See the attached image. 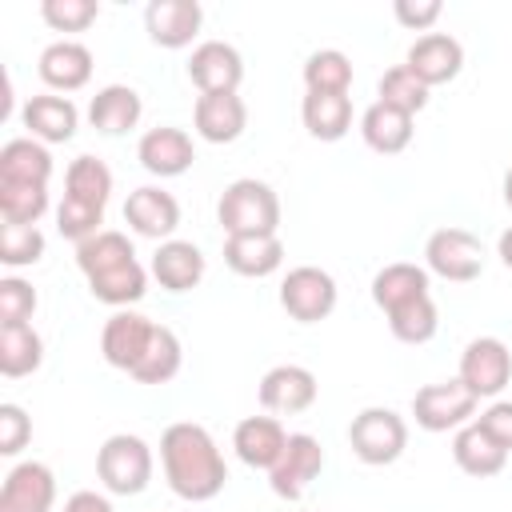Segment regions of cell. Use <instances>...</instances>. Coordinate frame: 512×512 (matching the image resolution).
<instances>
[{
  "instance_id": "1",
  "label": "cell",
  "mask_w": 512,
  "mask_h": 512,
  "mask_svg": "<svg viewBox=\"0 0 512 512\" xmlns=\"http://www.w3.org/2000/svg\"><path fill=\"white\" fill-rule=\"evenodd\" d=\"M160 464H164L168 488L188 504H204V500L220 496L228 484V464H224L212 432L192 420H176L164 428Z\"/></svg>"
},
{
  "instance_id": "2",
  "label": "cell",
  "mask_w": 512,
  "mask_h": 512,
  "mask_svg": "<svg viewBox=\"0 0 512 512\" xmlns=\"http://www.w3.org/2000/svg\"><path fill=\"white\" fill-rule=\"evenodd\" d=\"M216 220L224 236H272L280 228V196L256 176H240L220 192Z\"/></svg>"
},
{
  "instance_id": "3",
  "label": "cell",
  "mask_w": 512,
  "mask_h": 512,
  "mask_svg": "<svg viewBox=\"0 0 512 512\" xmlns=\"http://www.w3.org/2000/svg\"><path fill=\"white\" fill-rule=\"evenodd\" d=\"M348 448H352V456L360 464L384 468V464H392V460L404 456V448H408V424L392 408H380V404L360 408L352 416V424H348Z\"/></svg>"
},
{
  "instance_id": "4",
  "label": "cell",
  "mask_w": 512,
  "mask_h": 512,
  "mask_svg": "<svg viewBox=\"0 0 512 512\" xmlns=\"http://www.w3.org/2000/svg\"><path fill=\"white\" fill-rule=\"evenodd\" d=\"M96 476L112 496H140L152 480V448L132 432H116L96 448Z\"/></svg>"
},
{
  "instance_id": "5",
  "label": "cell",
  "mask_w": 512,
  "mask_h": 512,
  "mask_svg": "<svg viewBox=\"0 0 512 512\" xmlns=\"http://www.w3.org/2000/svg\"><path fill=\"white\" fill-rule=\"evenodd\" d=\"M336 280L332 272L316 268V264H300L288 268V276L280 280V308L296 320V324H320L332 316L336 308Z\"/></svg>"
},
{
  "instance_id": "6",
  "label": "cell",
  "mask_w": 512,
  "mask_h": 512,
  "mask_svg": "<svg viewBox=\"0 0 512 512\" xmlns=\"http://www.w3.org/2000/svg\"><path fill=\"white\" fill-rule=\"evenodd\" d=\"M460 384L476 400H496L512 380V352L500 336H476L460 352Z\"/></svg>"
},
{
  "instance_id": "7",
  "label": "cell",
  "mask_w": 512,
  "mask_h": 512,
  "mask_svg": "<svg viewBox=\"0 0 512 512\" xmlns=\"http://www.w3.org/2000/svg\"><path fill=\"white\" fill-rule=\"evenodd\" d=\"M476 408H480V400L460 384V376L440 380V384H424L412 396V416L424 432H456V428L476 420Z\"/></svg>"
},
{
  "instance_id": "8",
  "label": "cell",
  "mask_w": 512,
  "mask_h": 512,
  "mask_svg": "<svg viewBox=\"0 0 512 512\" xmlns=\"http://www.w3.org/2000/svg\"><path fill=\"white\" fill-rule=\"evenodd\" d=\"M424 264L440 280L468 284L484 272V244L468 228H436L424 244Z\"/></svg>"
},
{
  "instance_id": "9",
  "label": "cell",
  "mask_w": 512,
  "mask_h": 512,
  "mask_svg": "<svg viewBox=\"0 0 512 512\" xmlns=\"http://www.w3.org/2000/svg\"><path fill=\"white\" fill-rule=\"evenodd\" d=\"M324 468V448L316 436L308 432H288V444L280 452V460L268 468V484L280 500H300L308 492V484L320 476Z\"/></svg>"
},
{
  "instance_id": "10",
  "label": "cell",
  "mask_w": 512,
  "mask_h": 512,
  "mask_svg": "<svg viewBox=\"0 0 512 512\" xmlns=\"http://www.w3.org/2000/svg\"><path fill=\"white\" fill-rule=\"evenodd\" d=\"M156 332V320H148L144 312H132V308H116L108 320H104V332H100V356L120 368V372H132L140 364V356L148 352V340Z\"/></svg>"
},
{
  "instance_id": "11",
  "label": "cell",
  "mask_w": 512,
  "mask_h": 512,
  "mask_svg": "<svg viewBox=\"0 0 512 512\" xmlns=\"http://www.w3.org/2000/svg\"><path fill=\"white\" fill-rule=\"evenodd\" d=\"M124 220H128V228L136 236H148V240H160L164 244L180 228V204L160 184H140L124 200Z\"/></svg>"
},
{
  "instance_id": "12",
  "label": "cell",
  "mask_w": 512,
  "mask_h": 512,
  "mask_svg": "<svg viewBox=\"0 0 512 512\" xmlns=\"http://www.w3.org/2000/svg\"><path fill=\"white\" fill-rule=\"evenodd\" d=\"M316 392H320V384L304 364H276L260 376V404L280 416L308 412L316 404Z\"/></svg>"
},
{
  "instance_id": "13",
  "label": "cell",
  "mask_w": 512,
  "mask_h": 512,
  "mask_svg": "<svg viewBox=\"0 0 512 512\" xmlns=\"http://www.w3.org/2000/svg\"><path fill=\"white\" fill-rule=\"evenodd\" d=\"M404 64L412 68L416 80H424L428 88H436V84H448V80L460 76V68H464V48H460V40L448 36V32H424V36L412 40Z\"/></svg>"
},
{
  "instance_id": "14",
  "label": "cell",
  "mask_w": 512,
  "mask_h": 512,
  "mask_svg": "<svg viewBox=\"0 0 512 512\" xmlns=\"http://www.w3.org/2000/svg\"><path fill=\"white\" fill-rule=\"evenodd\" d=\"M56 504V476L40 460H24L4 476L0 512H52Z\"/></svg>"
},
{
  "instance_id": "15",
  "label": "cell",
  "mask_w": 512,
  "mask_h": 512,
  "mask_svg": "<svg viewBox=\"0 0 512 512\" xmlns=\"http://www.w3.org/2000/svg\"><path fill=\"white\" fill-rule=\"evenodd\" d=\"M188 80L204 92H236L240 80H244V60L232 44L224 40H204L192 48L188 56Z\"/></svg>"
},
{
  "instance_id": "16",
  "label": "cell",
  "mask_w": 512,
  "mask_h": 512,
  "mask_svg": "<svg viewBox=\"0 0 512 512\" xmlns=\"http://www.w3.org/2000/svg\"><path fill=\"white\" fill-rule=\"evenodd\" d=\"M136 160L144 164V172L152 176H184L196 160V148H192V136L184 128H172V124H160V128H148L136 144Z\"/></svg>"
},
{
  "instance_id": "17",
  "label": "cell",
  "mask_w": 512,
  "mask_h": 512,
  "mask_svg": "<svg viewBox=\"0 0 512 512\" xmlns=\"http://www.w3.org/2000/svg\"><path fill=\"white\" fill-rule=\"evenodd\" d=\"M204 24V8L196 0H152L144 8L148 40L160 48H188Z\"/></svg>"
},
{
  "instance_id": "18",
  "label": "cell",
  "mask_w": 512,
  "mask_h": 512,
  "mask_svg": "<svg viewBox=\"0 0 512 512\" xmlns=\"http://www.w3.org/2000/svg\"><path fill=\"white\" fill-rule=\"evenodd\" d=\"M192 124H196L200 140L232 144V140H240V132L248 124V108H244L240 92H204V96H196Z\"/></svg>"
},
{
  "instance_id": "19",
  "label": "cell",
  "mask_w": 512,
  "mask_h": 512,
  "mask_svg": "<svg viewBox=\"0 0 512 512\" xmlns=\"http://www.w3.org/2000/svg\"><path fill=\"white\" fill-rule=\"evenodd\" d=\"M20 120L28 128L32 140L40 144H68L76 136V124H80V112L68 96H52V92H40V96H28L24 108H20Z\"/></svg>"
},
{
  "instance_id": "20",
  "label": "cell",
  "mask_w": 512,
  "mask_h": 512,
  "mask_svg": "<svg viewBox=\"0 0 512 512\" xmlns=\"http://www.w3.org/2000/svg\"><path fill=\"white\" fill-rule=\"evenodd\" d=\"M36 68H40V80L52 92H76L92 80V52L80 40H52L40 52Z\"/></svg>"
},
{
  "instance_id": "21",
  "label": "cell",
  "mask_w": 512,
  "mask_h": 512,
  "mask_svg": "<svg viewBox=\"0 0 512 512\" xmlns=\"http://www.w3.org/2000/svg\"><path fill=\"white\" fill-rule=\"evenodd\" d=\"M140 116H144V100L132 84H104L88 104V124L100 136H124L140 124Z\"/></svg>"
},
{
  "instance_id": "22",
  "label": "cell",
  "mask_w": 512,
  "mask_h": 512,
  "mask_svg": "<svg viewBox=\"0 0 512 512\" xmlns=\"http://www.w3.org/2000/svg\"><path fill=\"white\" fill-rule=\"evenodd\" d=\"M288 444V432L276 416H244L232 432V448L248 468H272Z\"/></svg>"
},
{
  "instance_id": "23",
  "label": "cell",
  "mask_w": 512,
  "mask_h": 512,
  "mask_svg": "<svg viewBox=\"0 0 512 512\" xmlns=\"http://www.w3.org/2000/svg\"><path fill=\"white\" fill-rule=\"evenodd\" d=\"M224 264L236 276L264 280L284 264V240L272 236H224Z\"/></svg>"
},
{
  "instance_id": "24",
  "label": "cell",
  "mask_w": 512,
  "mask_h": 512,
  "mask_svg": "<svg viewBox=\"0 0 512 512\" xmlns=\"http://www.w3.org/2000/svg\"><path fill=\"white\" fill-rule=\"evenodd\" d=\"M452 460H456L460 472H468V476H476V480H488V476H500V472H504L508 448H500V444L472 420V424L456 428V436H452Z\"/></svg>"
},
{
  "instance_id": "25",
  "label": "cell",
  "mask_w": 512,
  "mask_h": 512,
  "mask_svg": "<svg viewBox=\"0 0 512 512\" xmlns=\"http://www.w3.org/2000/svg\"><path fill=\"white\" fill-rule=\"evenodd\" d=\"M152 276L168 292H192L204 280V252L192 240H164L152 256Z\"/></svg>"
},
{
  "instance_id": "26",
  "label": "cell",
  "mask_w": 512,
  "mask_h": 512,
  "mask_svg": "<svg viewBox=\"0 0 512 512\" xmlns=\"http://www.w3.org/2000/svg\"><path fill=\"white\" fill-rule=\"evenodd\" d=\"M360 136H364V144L372 152L396 156V152H404L412 144V116L392 108V104H384V100H376L360 116Z\"/></svg>"
},
{
  "instance_id": "27",
  "label": "cell",
  "mask_w": 512,
  "mask_h": 512,
  "mask_svg": "<svg viewBox=\"0 0 512 512\" xmlns=\"http://www.w3.org/2000/svg\"><path fill=\"white\" fill-rule=\"evenodd\" d=\"M52 180V152L32 136H16L0 148V184H44Z\"/></svg>"
},
{
  "instance_id": "28",
  "label": "cell",
  "mask_w": 512,
  "mask_h": 512,
  "mask_svg": "<svg viewBox=\"0 0 512 512\" xmlns=\"http://www.w3.org/2000/svg\"><path fill=\"white\" fill-rule=\"evenodd\" d=\"M420 296H432L428 292V268L412 264V260H396V264H384L376 276H372V300L376 308L388 316L392 308L408 304V300H420Z\"/></svg>"
},
{
  "instance_id": "29",
  "label": "cell",
  "mask_w": 512,
  "mask_h": 512,
  "mask_svg": "<svg viewBox=\"0 0 512 512\" xmlns=\"http://www.w3.org/2000/svg\"><path fill=\"white\" fill-rule=\"evenodd\" d=\"M300 120H304L308 136H316L324 144L344 140L348 128H352V100L340 96V92H304Z\"/></svg>"
},
{
  "instance_id": "30",
  "label": "cell",
  "mask_w": 512,
  "mask_h": 512,
  "mask_svg": "<svg viewBox=\"0 0 512 512\" xmlns=\"http://www.w3.org/2000/svg\"><path fill=\"white\" fill-rule=\"evenodd\" d=\"M44 364V340L32 324H0V372L8 380L32 376Z\"/></svg>"
},
{
  "instance_id": "31",
  "label": "cell",
  "mask_w": 512,
  "mask_h": 512,
  "mask_svg": "<svg viewBox=\"0 0 512 512\" xmlns=\"http://www.w3.org/2000/svg\"><path fill=\"white\" fill-rule=\"evenodd\" d=\"M88 292H92L100 304L128 308V304H136V300L148 292V272H144L140 260H124V264H116V268L92 276V280H88Z\"/></svg>"
},
{
  "instance_id": "32",
  "label": "cell",
  "mask_w": 512,
  "mask_h": 512,
  "mask_svg": "<svg viewBox=\"0 0 512 512\" xmlns=\"http://www.w3.org/2000/svg\"><path fill=\"white\" fill-rule=\"evenodd\" d=\"M180 364H184L180 336H176L172 328L156 324V332H152V340H148V352L140 356V364H136L128 376L140 380V384H168V380L180 372Z\"/></svg>"
},
{
  "instance_id": "33",
  "label": "cell",
  "mask_w": 512,
  "mask_h": 512,
  "mask_svg": "<svg viewBox=\"0 0 512 512\" xmlns=\"http://www.w3.org/2000/svg\"><path fill=\"white\" fill-rule=\"evenodd\" d=\"M124 260H136V248L116 228H100L96 236H88L84 244H76V264H80L84 280H92V276H100V272H108V268H116Z\"/></svg>"
},
{
  "instance_id": "34",
  "label": "cell",
  "mask_w": 512,
  "mask_h": 512,
  "mask_svg": "<svg viewBox=\"0 0 512 512\" xmlns=\"http://www.w3.org/2000/svg\"><path fill=\"white\" fill-rule=\"evenodd\" d=\"M64 196L84 200L92 208H104L112 196V172L100 156H76L64 172Z\"/></svg>"
},
{
  "instance_id": "35",
  "label": "cell",
  "mask_w": 512,
  "mask_h": 512,
  "mask_svg": "<svg viewBox=\"0 0 512 512\" xmlns=\"http://www.w3.org/2000/svg\"><path fill=\"white\" fill-rule=\"evenodd\" d=\"M388 328L400 344H428L440 328V312H436V300L432 296H420V300H408L400 308L388 312Z\"/></svg>"
},
{
  "instance_id": "36",
  "label": "cell",
  "mask_w": 512,
  "mask_h": 512,
  "mask_svg": "<svg viewBox=\"0 0 512 512\" xmlns=\"http://www.w3.org/2000/svg\"><path fill=\"white\" fill-rule=\"evenodd\" d=\"M304 88L308 92H340L348 96L352 88V60L340 48H320L304 60Z\"/></svg>"
},
{
  "instance_id": "37",
  "label": "cell",
  "mask_w": 512,
  "mask_h": 512,
  "mask_svg": "<svg viewBox=\"0 0 512 512\" xmlns=\"http://www.w3.org/2000/svg\"><path fill=\"white\" fill-rule=\"evenodd\" d=\"M376 92H380L376 100H384V104H392V108H400V112L416 116V112H424V108H428V92H432V88H428L424 80H416L408 64H396V68H388V72L380 76Z\"/></svg>"
},
{
  "instance_id": "38",
  "label": "cell",
  "mask_w": 512,
  "mask_h": 512,
  "mask_svg": "<svg viewBox=\"0 0 512 512\" xmlns=\"http://www.w3.org/2000/svg\"><path fill=\"white\" fill-rule=\"evenodd\" d=\"M48 212L44 184H0V216L4 224H36Z\"/></svg>"
},
{
  "instance_id": "39",
  "label": "cell",
  "mask_w": 512,
  "mask_h": 512,
  "mask_svg": "<svg viewBox=\"0 0 512 512\" xmlns=\"http://www.w3.org/2000/svg\"><path fill=\"white\" fill-rule=\"evenodd\" d=\"M44 256V232L36 224H4L0 228V264L28 268Z\"/></svg>"
},
{
  "instance_id": "40",
  "label": "cell",
  "mask_w": 512,
  "mask_h": 512,
  "mask_svg": "<svg viewBox=\"0 0 512 512\" xmlns=\"http://www.w3.org/2000/svg\"><path fill=\"white\" fill-rule=\"evenodd\" d=\"M100 224H104V208H92V204H84V200L64 196L60 208H56V228H60V236H68V240H76V244H84L88 236H96Z\"/></svg>"
},
{
  "instance_id": "41",
  "label": "cell",
  "mask_w": 512,
  "mask_h": 512,
  "mask_svg": "<svg viewBox=\"0 0 512 512\" xmlns=\"http://www.w3.org/2000/svg\"><path fill=\"white\" fill-rule=\"evenodd\" d=\"M40 16L56 32H84L100 16V4L96 0H44Z\"/></svg>"
},
{
  "instance_id": "42",
  "label": "cell",
  "mask_w": 512,
  "mask_h": 512,
  "mask_svg": "<svg viewBox=\"0 0 512 512\" xmlns=\"http://www.w3.org/2000/svg\"><path fill=\"white\" fill-rule=\"evenodd\" d=\"M36 312V288L20 276L0 280V324H32Z\"/></svg>"
},
{
  "instance_id": "43",
  "label": "cell",
  "mask_w": 512,
  "mask_h": 512,
  "mask_svg": "<svg viewBox=\"0 0 512 512\" xmlns=\"http://www.w3.org/2000/svg\"><path fill=\"white\" fill-rule=\"evenodd\" d=\"M32 440V420L20 404H0V456H16Z\"/></svg>"
},
{
  "instance_id": "44",
  "label": "cell",
  "mask_w": 512,
  "mask_h": 512,
  "mask_svg": "<svg viewBox=\"0 0 512 512\" xmlns=\"http://www.w3.org/2000/svg\"><path fill=\"white\" fill-rule=\"evenodd\" d=\"M440 12H444L440 0H396V4H392V16H396L404 28H412V32H428V28L440 20Z\"/></svg>"
},
{
  "instance_id": "45",
  "label": "cell",
  "mask_w": 512,
  "mask_h": 512,
  "mask_svg": "<svg viewBox=\"0 0 512 512\" xmlns=\"http://www.w3.org/2000/svg\"><path fill=\"white\" fill-rule=\"evenodd\" d=\"M476 424H480L500 448L512 452V400H492V404L476 416Z\"/></svg>"
},
{
  "instance_id": "46",
  "label": "cell",
  "mask_w": 512,
  "mask_h": 512,
  "mask_svg": "<svg viewBox=\"0 0 512 512\" xmlns=\"http://www.w3.org/2000/svg\"><path fill=\"white\" fill-rule=\"evenodd\" d=\"M64 512H116V508H112V500H108V496L80 488V492H72V496L64 500Z\"/></svg>"
},
{
  "instance_id": "47",
  "label": "cell",
  "mask_w": 512,
  "mask_h": 512,
  "mask_svg": "<svg viewBox=\"0 0 512 512\" xmlns=\"http://www.w3.org/2000/svg\"><path fill=\"white\" fill-rule=\"evenodd\" d=\"M496 252H500V260H504V268H512V228H504V232H500Z\"/></svg>"
},
{
  "instance_id": "48",
  "label": "cell",
  "mask_w": 512,
  "mask_h": 512,
  "mask_svg": "<svg viewBox=\"0 0 512 512\" xmlns=\"http://www.w3.org/2000/svg\"><path fill=\"white\" fill-rule=\"evenodd\" d=\"M504 204H508V208H512V168H508V172H504Z\"/></svg>"
}]
</instances>
